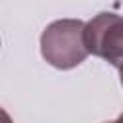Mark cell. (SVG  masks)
Masks as SVG:
<instances>
[{"mask_svg": "<svg viewBox=\"0 0 123 123\" xmlns=\"http://www.w3.org/2000/svg\"><path fill=\"white\" fill-rule=\"evenodd\" d=\"M83 38L88 54H94L110 62L115 69L121 65L123 58V21L121 15L111 12H102L85 23Z\"/></svg>", "mask_w": 123, "mask_h": 123, "instance_id": "obj_2", "label": "cell"}, {"mask_svg": "<svg viewBox=\"0 0 123 123\" xmlns=\"http://www.w3.org/2000/svg\"><path fill=\"white\" fill-rule=\"evenodd\" d=\"M85 21L58 19L40 35V54L56 69H73L85 62L88 50L83 38Z\"/></svg>", "mask_w": 123, "mask_h": 123, "instance_id": "obj_1", "label": "cell"}]
</instances>
